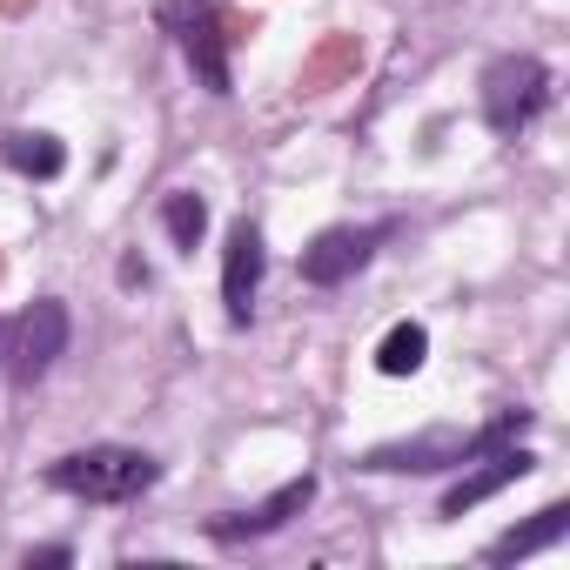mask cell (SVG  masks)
Segmentation results:
<instances>
[{
	"mask_svg": "<svg viewBox=\"0 0 570 570\" xmlns=\"http://www.w3.org/2000/svg\"><path fill=\"white\" fill-rule=\"evenodd\" d=\"M155 456L141 450H121V443H95V450H75V456H55L48 463V483L61 497H81V503H128L155 483Z\"/></svg>",
	"mask_w": 570,
	"mask_h": 570,
	"instance_id": "cell-1",
	"label": "cell"
},
{
	"mask_svg": "<svg viewBox=\"0 0 570 570\" xmlns=\"http://www.w3.org/2000/svg\"><path fill=\"white\" fill-rule=\"evenodd\" d=\"M543 101H550V75H543L537 55H503V61H490V75H483V121H490L497 135H523V128L543 115Z\"/></svg>",
	"mask_w": 570,
	"mask_h": 570,
	"instance_id": "cell-2",
	"label": "cell"
},
{
	"mask_svg": "<svg viewBox=\"0 0 570 570\" xmlns=\"http://www.w3.org/2000/svg\"><path fill=\"white\" fill-rule=\"evenodd\" d=\"M517 430H523V416H497V423L476 430V436H463V430H430V436H410V443H383V450H370L363 470H450V463H463V456H483V450L510 443Z\"/></svg>",
	"mask_w": 570,
	"mask_h": 570,
	"instance_id": "cell-3",
	"label": "cell"
},
{
	"mask_svg": "<svg viewBox=\"0 0 570 570\" xmlns=\"http://www.w3.org/2000/svg\"><path fill=\"white\" fill-rule=\"evenodd\" d=\"M61 350H68V303H55V296H41L35 309H21L8 323V336H0V363H8V376L21 390L41 383L61 363Z\"/></svg>",
	"mask_w": 570,
	"mask_h": 570,
	"instance_id": "cell-4",
	"label": "cell"
},
{
	"mask_svg": "<svg viewBox=\"0 0 570 570\" xmlns=\"http://www.w3.org/2000/svg\"><path fill=\"white\" fill-rule=\"evenodd\" d=\"M161 21L175 28V41H181L188 68L202 75V88H208V95H228V55H222V21H215V8H208V0H168V8H161Z\"/></svg>",
	"mask_w": 570,
	"mask_h": 570,
	"instance_id": "cell-5",
	"label": "cell"
},
{
	"mask_svg": "<svg viewBox=\"0 0 570 570\" xmlns=\"http://www.w3.org/2000/svg\"><path fill=\"white\" fill-rule=\"evenodd\" d=\"M383 235H390L383 222H376V228H323V235L303 248V282H316V289H336V282H350V275L376 255Z\"/></svg>",
	"mask_w": 570,
	"mask_h": 570,
	"instance_id": "cell-6",
	"label": "cell"
},
{
	"mask_svg": "<svg viewBox=\"0 0 570 570\" xmlns=\"http://www.w3.org/2000/svg\"><path fill=\"white\" fill-rule=\"evenodd\" d=\"M262 262H268L262 228L255 222H235L228 228V248H222V303H228V323H248L255 289H262Z\"/></svg>",
	"mask_w": 570,
	"mask_h": 570,
	"instance_id": "cell-7",
	"label": "cell"
},
{
	"mask_svg": "<svg viewBox=\"0 0 570 570\" xmlns=\"http://www.w3.org/2000/svg\"><path fill=\"white\" fill-rule=\"evenodd\" d=\"M537 470V456L530 450H517V443H497V450H483V463L443 497V517H463V510H476V503H490L497 490H510V483H523Z\"/></svg>",
	"mask_w": 570,
	"mask_h": 570,
	"instance_id": "cell-8",
	"label": "cell"
},
{
	"mask_svg": "<svg viewBox=\"0 0 570 570\" xmlns=\"http://www.w3.org/2000/svg\"><path fill=\"white\" fill-rule=\"evenodd\" d=\"M309 497H316V476H296V483H282L275 497H262L255 510H228V517H215L208 537H222V543H235V537H268V530H282L289 517H303Z\"/></svg>",
	"mask_w": 570,
	"mask_h": 570,
	"instance_id": "cell-9",
	"label": "cell"
},
{
	"mask_svg": "<svg viewBox=\"0 0 570 570\" xmlns=\"http://www.w3.org/2000/svg\"><path fill=\"white\" fill-rule=\"evenodd\" d=\"M563 530H570V503H543L530 523H517V530H503V537L490 543V563H517V557H537V550L563 543Z\"/></svg>",
	"mask_w": 570,
	"mask_h": 570,
	"instance_id": "cell-10",
	"label": "cell"
},
{
	"mask_svg": "<svg viewBox=\"0 0 570 570\" xmlns=\"http://www.w3.org/2000/svg\"><path fill=\"white\" fill-rule=\"evenodd\" d=\"M0 155H8L14 175H35V181H55L68 168V148L55 135H35V128H14L8 141H0Z\"/></svg>",
	"mask_w": 570,
	"mask_h": 570,
	"instance_id": "cell-11",
	"label": "cell"
},
{
	"mask_svg": "<svg viewBox=\"0 0 570 570\" xmlns=\"http://www.w3.org/2000/svg\"><path fill=\"white\" fill-rule=\"evenodd\" d=\"M161 228H168V242L175 248H202V235H208V202L195 195V188H175L168 202H161Z\"/></svg>",
	"mask_w": 570,
	"mask_h": 570,
	"instance_id": "cell-12",
	"label": "cell"
},
{
	"mask_svg": "<svg viewBox=\"0 0 570 570\" xmlns=\"http://www.w3.org/2000/svg\"><path fill=\"white\" fill-rule=\"evenodd\" d=\"M423 356H430V330H423V323H396V330L383 336V350H376V370H383V376H416Z\"/></svg>",
	"mask_w": 570,
	"mask_h": 570,
	"instance_id": "cell-13",
	"label": "cell"
},
{
	"mask_svg": "<svg viewBox=\"0 0 570 570\" xmlns=\"http://www.w3.org/2000/svg\"><path fill=\"white\" fill-rule=\"evenodd\" d=\"M68 557H75L68 543H48V550H28V563H68Z\"/></svg>",
	"mask_w": 570,
	"mask_h": 570,
	"instance_id": "cell-14",
	"label": "cell"
}]
</instances>
